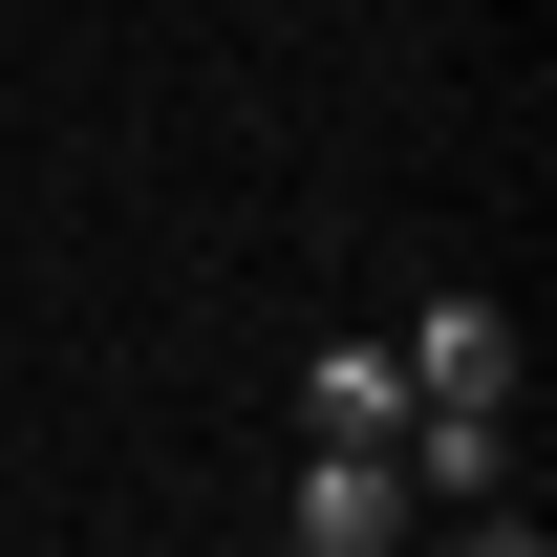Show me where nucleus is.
<instances>
[{
	"label": "nucleus",
	"instance_id": "39448f33",
	"mask_svg": "<svg viewBox=\"0 0 557 557\" xmlns=\"http://www.w3.org/2000/svg\"><path fill=\"white\" fill-rule=\"evenodd\" d=\"M450 557H557V536L515 515V493H493V515H450Z\"/></svg>",
	"mask_w": 557,
	"mask_h": 557
},
{
	"label": "nucleus",
	"instance_id": "20e7f679",
	"mask_svg": "<svg viewBox=\"0 0 557 557\" xmlns=\"http://www.w3.org/2000/svg\"><path fill=\"white\" fill-rule=\"evenodd\" d=\"M300 408H322V450H386V429H408V344H322Z\"/></svg>",
	"mask_w": 557,
	"mask_h": 557
},
{
	"label": "nucleus",
	"instance_id": "f257e3e1",
	"mask_svg": "<svg viewBox=\"0 0 557 557\" xmlns=\"http://www.w3.org/2000/svg\"><path fill=\"white\" fill-rule=\"evenodd\" d=\"M429 515H408V472L386 450H300V493H278V557H408Z\"/></svg>",
	"mask_w": 557,
	"mask_h": 557
},
{
	"label": "nucleus",
	"instance_id": "7ed1b4c3",
	"mask_svg": "<svg viewBox=\"0 0 557 557\" xmlns=\"http://www.w3.org/2000/svg\"><path fill=\"white\" fill-rule=\"evenodd\" d=\"M408 408H515V322L493 300H429L408 322Z\"/></svg>",
	"mask_w": 557,
	"mask_h": 557
},
{
	"label": "nucleus",
	"instance_id": "f03ea898",
	"mask_svg": "<svg viewBox=\"0 0 557 557\" xmlns=\"http://www.w3.org/2000/svg\"><path fill=\"white\" fill-rule=\"evenodd\" d=\"M386 472H408V515H493V493H515V408H408Z\"/></svg>",
	"mask_w": 557,
	"mask_h": 557
},
{
	"label": "nucleus",
	"instance_id": "423d86ee",
	"mask_svg": "<svg viewBox=\"0 0 557 557\" xmlns=\"http://www.w3.org/2000/svg\"><path fill=\"white\" fill-rule=\"evenodd\" d=\"M258 557H278V536H258Z\"/></svg>",
	"mask_w": 557,
	"mask_h": 557
}]
</instances>
